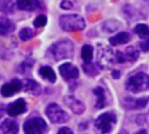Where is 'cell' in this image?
<instances>
[{
	"mask_svg": "<svg viewBox=\"0 0 149 134\" xmlns=\"http://www.w3.org/2000/svg\"><path fill=\"white\" fill-rule=\"evenodd\" d=\"M22 82L19 79H13L11 82L6 83L5 85L1 86V90H0V93H1L4 97H11L15 93L19 92L22 90Z\"/></svg>",
	"mask_w": 149,
	"mask_h": 134,
	"instance_id": "obj_7",
	"label": "cell"
},
{
	"mask_svg": "<svg viewBox=\"0 0 149 134\" xmlns=\"http://www.w3.org/2000/svg\"><path fill=\"white\" fill-rule=\"evenodd\" d=\"M25 110H26V103L23 98L16 99L11 104H8V107L6 109L7 114L10 115V116H18V115L25 113Z\"/></svg>",
	"mask_w": 149,
	"mask_h": 134,
	"instance_id": "obj_9",
	"label": "cell"
},
{
	"mask_svg": "<svg viewBox=\"0 0 149 134\" xmlns=\"http://www.w3.org/2000/svg\"><path fill=\"white\" fill-rule=\"evenodd\" d=\"M16 6L22 11L33 12L41 7V3L40 0H16Z\"/></svg>",
	"mask_w": 149,
	"mask_h": 134,
	"instance_id": "obj_10",
	"label": "cell"
},
{
	"mask_svg": "<svg viewBox=\"0 0 149 134\" xmlns=\"http://www.w3.org/2000/svg\"><path fill=\"white\" fill-rule=\"evenodd\" d=\"M116 60H117V62H125L126 60H125L124 53H122V52H117V53H116Z\"/></svg>",
	"mask_w": 149,
	"mask_h": 134,
	"instance_id": "obj_29",
	"label": "cell"
},
{
	"mask_svg": "<svg viewBox=\"0 0 149 134\" xmlns=\"http://www.w3.org/2000/svg\"><path fill=\"white\" fill-rule=\"evenodd\" d=\"M23 128L25 134H42L47 129V123L41 117H31L25 121Z\"/></svg>",
	"mask_w": 149,
	"mask_h": 134,
	"instance_id": "obj_5",
	"label": "cell"
},
{
	"mask_svg": "<svg viewBox=\"0 0 149 134\" xmlns=\"http://www.w3.org/2000/svg\"><path fill=\"white\" fill-rule=\"evenodd\" d=\"M58 134H73V132L70 128H68V127H61L58 131Z\"/></svg>",
	"mask_w": 149,
	"mask_h": 134,
	"instance_id": "obj_31",
	"label": "cell"
},
{
	"mask_svg": "<svg viewBox=\"0 0 149 134\" xmlns=\"http://www.w3.org/2000/svg\"><path fill=\"white\" fill-rule=\"evenodd\" d=\"M94 95L96 96L95 107L99 108V109H102V108L105 107V101H106L104 89H102V88H96V89H94Z\"/></svg>",
	"mask_w": 149,
	"mask_h": 134,
	"instance_id": "obj_17",
	"label": "cell"
},
{
	"mask_svg": "<svg viewBox=\"0 0 149 134\" xmlns=\"http://www.w3.org/2000/svg\"><path fill=\"white\" fill-rule=\"evenodd\" d=\"M33 65H34V61L31 59H26L19 65V68L18 70H19V72H22V73H26V72H29L31 70Z\"/></svg>",
	"mask_w": 149,
	"mask_h": 134,
	"instance_id": "obj_24",
	"label": "cell"
},
{
	"mask_svg": "<svg viewBox=\"0 0 149 134\" xmlns=\"http://www.w3.org/2000/svg\"><path fill=\"white\" fill-rule=\"evenodd\" d=\"M136 134H147V132L144 131V129H142V131H139L138 133H136Z\"/></svg>",
	"mask_w": 149,
	"mask_h": 134,
	"instance_id": "obj_33",
	"label": "cell"
},
{
	"mask_svg": "<svg viewBox=\"0 0 149 134\" xmlns=\"http://www.w3.org/2000/svg\"><path fill=\"white\" fill-rule=\"evenodd\" d=\"M24 89L26 92H29L31 95H39L41 92V88H40V85L39 83H36L35 80H31V79H28L25 82V86H24Z\"/></svg>",
	"mask_w": 149,
	"mask_h": 134,
	"instance_id": "obj_16",
	"label": "cell"
},
{
	"mask_svg": "<svg viewBox=\"0 0 149 134\" xmlns=\"http://www.w3.org/2000/svg\"><path fill=\"white\" fill-rule=\"evenodd\" d=\"M139 47L143 52H149V38H146L141 43H139Z\"/></svg>",
	"mask_w": 149,
	"mask_h": 134,
	"instance_id": "obj_28",
	"label": "cell"
},
{
	"mask_svg": "<svg viewBox=\"0 0 149 134\" xmlns=\"http://www.w3.org/2000/svg\"><path fill=\"white\" fill-rule=\"evenodd\" d=\"M134 30L139 37L144 38V40L147 37H149V25L147 24H137Z\"/></svg>",
	"mask_w": 149,
	"mask_h": 134,
	"instance_id": "obj_19",
	"label": "cell"
},
{
	"mask_svg": "<svg viewBox=\"0 0 149 134\" xmlns=\"http://www.w3.org/2000/svg\"><path fill=\"white\" fill-rule=\"evenodd\" d=\"M65 103L68 104V107L74 113V114H82L86 109V105L83 104L79 99H77L76 97H73V96H66V97L64 98Z\"/></svg>",
	"mask_w": 149,
	"mask_h": 134,
	"instance_id": "obj_11",
	"label": "cell"
},
{
	"mask_svg": "<svg viewBox=\"0 0 149 134\" xmlns=\"http://www.w3.org/2000/svg\"><path fill=\"white\" fill-rule=\"evenodd\" d=\"M117 122V117L114 114L112 113H105L100 115V116L97 117L95 124H96V128H99L104 134L111 132L112 127H113V124Z\"/></svg>",
	"mask_w": 149,
	"mask_h": 134,
	"instance_id": "obj_6",
	"label": "cell"
},
{
	"mask_svg": "<svg viewBox=\"0 0 149 134\" xmlns=\"http://www.w3.org/2000/svg\"><path fill=\"white\" fill-rule=\"evenodd\" d=\"M60 7L64 8V10H69V8L72 7V4L69 1V0H64V1L60 4Z\"/></svg>",
	"mask_w": 149,
	"mask_h": 134,
	"instance_id": "obj_30",
	"label": "cell"
},
{
	"mask_svg": "<svg viewBox=\"0 0 149 134\" xmlns=\"http://www.w3.org/2000/svg\"><path fill=\"white\" fill-rule=\"evenodd\" d=\"M39 74L42 77L43 79L48 80L49 83H54L55 80H57L55 72L53 71V68H52V67H49V66H42V67H40Z\"/></svg>",
	"mask_w": 149,
	"mask_h": 134,
	"instance_id": "obj_14",
	"label": "cell"
},
{
	"mask_svg": "<svg viewBox=\"0 0 149 134\" xmlns=\"http://www.w3.org/2000/svg\"><path fill=\"white\" fill-rule=\"evenodd\" d=\"M104 28H105V30L108 31V32H113L116 30H118V28H119V24L114 21H108L104 24Z\"/></svg>",
	"mask_w": 149,
	"mask_h": 134,
	"instance_id": "obj_26",
	"label": "cell"
},
{
	"mask_svg": "<svg viewBox=\"0 0 149 134\" xmlns=\"http://www.w3.org/2000/svg\"><path fill=\"white\" fill-rule=\"evenodd\" d=\"M146 1H148V0H146Z\"/></svg>",
	"mask_w": 149,
	"mask_h": 134,
	"instance_id": "obj_35",
	"label": "cell"
},
{
	"mask_svg": "<svg viewBox=\"0 0 149 134\" xmlns=\"http://www.w3.org/2000/svg\"><path fill=\"white\" fill-rule=\"evenodd\" d=\"M59 25L64 31H82L86 28V22L78 15H63L59 18Z\"/></svg>",
	"mask_w": 149,
	"mask_h": 134,
	"instance_id": "obj_2",
	"label": "cell"
},
{
	"mask_svg": "<svg viewBox=\"0 0 149 134\" xmlns=\"http://www.w3.org/2000/svg\"><path fill=\"white\" fill-rule=\"evenodd\" d=\"M46 24H47V17H46L45 15H39L34 21V26L35 28H42Z\"/></svg>",
	"mask_w": 149,
	"mask_h": 134,
	"instance_id": "obj_25",
	"label": "cell"
},
{
	"mask_svg": "<svg viewBox=\"0 0 149 134\" xmlns=\"http://www.w3.org/2000/svg\"><path fill=\"white\" fill-rule=\"evenodd\" d=\"M15 8L13 0H0V11L5 13H11Z\"/></svg>",
	"mask_w": 149,
	"mask_h": 134,
	"instance_id": "obj_20",
	"label": "cell"
},
{
	"mask_svg": "<svg viewBox=\"0 0 149 134\" xmlns=\"http://www.w3.org/2000/svg\"><path fill=\"white\" fill-rule=\"evenodd\" d=\"M34 36V31L30 28H24L19 31V38L22 41H29L30 38H33Z\"/></svg>",
	"mask_w": 149,
	"mask_h": 134,
	"instance_id": "obj_23",
	"label": "cell"
},
{
	"mask_svg": "<svg viewBox=\"0 0 149 134\" xmlns=\"http://www.w3.org/2000/svg\"><path fill=\"white\" fill-rule=\"evenodd\" d=\"M48 54L55 61L71 57L72 54H73V43L69 40L58 41V42H55L54 44H52L49 47Z\"/></svg>",
	"mask_w": 149,
	"mask_h": 134,
	"instance_id": "obj_1",
	"label": "cell"
},
{
	"mask_svg": "<svg viewBox=\"0 0 149 134\" xmlns=\"http://www.w3.org/2000/svg\"><path fill=\"white\" fill-rule=\"evenodd\" d=\"M138 52L135 49L134 47H129L126 52L124 53V56H125V60H129V61H136L138 59Z\"/></svg>",
	"mask_w": 149,
	"mask_h": 134,
	"instance_id": "obj_22",
	"label": "cell"
},
{
	"mask_svg": "<svg viewBox=\"0 0 149 134\" xmlns=\"http://www.w3.org/2000/svg\"><path fill=\"white\" fill-rule=\"evenodd\" d=\"M93 53H94V49H93V47L90 44H86L83 46L82 48V59L86 64H90L91 62V59H93Z\"/></svg>",
	"mask_w": 149,
	"mask_h": 134,
	"instance_id": "obj_18",
	"label": "cell"
},
{
	"mask_svg": "<svg viewBox=\"0 0 149 134\" xmlns=\"http://www.w3.org/2000/svg\"><path fill=\"white\" fill-rule=\"evenodd\" d=\"M112 75H113L114 79H118V78H120V72L119 71H113L112 72Z\"/></svg>",
	"mask_w": 149,
	"mask_h": 134,
	"instance_id": "obj_32",
	"label": "cell"
},
{
	"mask_svg": "<svg viewBox=\"0 0 149 134\" xmlns=\"http://www.w3.org/2000/svg\"><path fill=\"white\" fill-rule=\"evenodd\" d=\"M59 72L61 74V77L64 79H76L78 78V75H79V71L78 68L74 65L70 64V62H65L63 65L59 66Z\"/></svg>",
	"mask_w": 149,
	"mask_h": 134,
	"instance_id": "obj_8",
	"label": "cell"
},
{
	"mask_svg": "<svg viewBox=\"0 0 149 134\" xmlns=\"http://www.w3.org/2000/svg\"><path fill=\"white\" fill-rule=\"evenodd\" d=\"M8 56H10V52H8L7 48L0 42V60L1 59H8Z\"/></svg>",
	"mask_w": 149,
	"mask_h": 134,
	"instance_id": "obj_27",
	"label": "cell"
},
{
	"mask_svg": "<svg viewBox=\"0 0 149 134\" xmlns=\"http://www.w3.org/2000/svg\"><path fill=\"white\" fill-rule=\"evenodd\" d=\"M15 30V24L6 17H0V35H8Z\"/></svg>",
	"mask_w": 149,
	"mask_h": 134,
	"instance_id": "obj_13",
	"label": "cell"
},
{
	"mask_svg": "<svg viewBox=\"0 0 149 134\" xmlns=\"http://www.w3.org/2000/svg\"><path fill=\"white\" fill-rule=\"evenodd\" d=\"M1 111H3V107L0 105V117H1Z\"/></svg>",
	"mask_w": 149,
	"mask_h": 134,
	"instance_id": "obj_34",
	"label": "cell"
},
{
	"mask_svg": "<svg viewBox=\"0 0 149 134\" xmlns=\"http://www.w3.org/2000/svg\"><path fill=\"white\" fill-rule=\"evenodd\" d=\"M126 89L131 92H141V91H146L149 89V75L139 72L136 73L135 75L130 77L126 82Z\"/></svg>",
	"mask_w": 149,
	"mask_h": 134,
	"instance_id": "obj_3",
	"label": "cell"
},
{
	"mask_svg": "<svg viewBox=\"0 0 149 134\" xmlns=\"http://www.w3.org/2000/svg\"><path fill=\"white\" fill-rule=\"evenodd\" d=\"M18 124L15 120L6 119L0 124V134H17Z\"/></svg>",
	"mask_w": 149,
	"mask_h": 134,
	"instance_id": "obj_12",
	"label": "cell"
},
{
	"mask_svg": "<svg viewBox=\"0 0 149 134\" xmlns=\"http://www.w3.org/2000/svg\"><path fill=\"white\" fill-rule=\"evenodd\" d=\"M130 41V35L127 32H119L116 36L109 38V43L112 46H119V44H125Z\"/></svg>",
	"mask_w": 149,
	"mask_h": 134,
	"instance_id": "obj_15",
	"label": "cell"
},
{
	"mask_svg": "<svg viewBox=\"0 0 149 134\" xmlns=\"http://www.w3.org/2000/svg\"><path fill=\"white\" fill-rule=\"evenodd\" d=\"M46 115H47V117L54 123H63L69 120L68 113L63 110L59 105L55 103H51L48 107L46 108Z\"/></svg>",
	"mask_w": 149,
	"mask_h": 134,
	"instance_id": "obj_4",
	"label": "cell"
},
{
	"mask_svg": "<svg viewBox=\"0 0 149 134\" xmlns=\"http://www.w3.org/2000/svg\"><path fill=\"white\" fill-rule=\"evenodd\" d=\"M129 102H131V103H127L125 107H130V108H132V109H142L144 108V105L147 104V98H139V99H136V101H131V99H127Z\"/></svg>",
	"mask_w": 149,
	"mask_h": 134,
	"instance_id": "obj_21",
	"label": "cell"
}]
</instances>
